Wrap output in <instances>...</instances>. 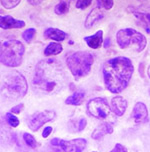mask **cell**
I'll return each mask as SVG.
<instances>
[{
	"label": "cell",
	"mask_w": 150,
	"mask_h": 152,
	"mask_svg": "<svg viewBox=\"0 0 150 152\" xmlns=\"http://www.w3.org/2000/svg\"><path fill=\"white\" fill-rule=\"evenodd\" d=\"M127 11L134 16L137 22L143 26L147 32H150V5H132L128 6Z\"/></svg>",
	"instance_id": "8"
},
{
	"label": "cell",
	"mask_w": 150,
	"mask_h": 152,
	"mask_svg": "<svg viewBox=\"0 0 150 152\" xmlns=\"http://www.w3.org/2000/svg\"><path fill=\"white\" fill-rule=\"evenodd\" d=\"M3 86L5 90L14 98H22L28 90L26 78L18 71L7 72L4 77Z\"/></svg>",
	"instance_id": "6"
},
{
	"label": "cell",
	"mask_w": 150,
	"mask_h": 152,
	"mask_svg": "<svg viewBox=\"0 0 150 152\" xmlns=\"http://www.w3.org/2000/svg\"><path fill=\"white\" fill-rule=\"evenodd\" d=\"M103 16H104V14H103L101 8L100 7L93 8V9L89 12V14L87 15L85 21H84V26H85L87 29L92 28L95 24L101 20L103 18Z\"/></svg>",
	"instance_id": "12"
},
{
	"label": "cell",
	"mask_w": 150,
	"mask_h": 152,
	"mask_svg": "<svg viewBox=\"0 0 150 152\" xmlns=\"http://www.w3.org/2000/svg\"><path fill=\"white\" fill-rule=\"evenodd\" d=\"M52 132V127L48 126V127H45L44 129H43V132H42V136L44 138H47L49 135H50V133Z\"/></svg>",
	"instance_id": "30"
},
{
	"label": "cell",
	"mask_w": 150,
	"mask_h": 152,
	"mask_svg": "<svg viewBox=\"0 0 150 152\" xmlns=\"http://www.w3.org/2000/svg\"><path fill=\"white\" fill-rule=\"evenodd\" d=\"M109 45H110V39H109V38H107V39L105 40V44H104V47H105V48H107Z\"/></svg>",
	"instance_id": "32"
},
{
	"label": "cell",
	"mask_w": 150,
	"mask_h": 152,
	"mask_svg": "<svg viewBox=\"0 0 150 152\" xmlns=\"http://www.w3.org/2000/svg\"><path fill=\"white\" fill-rule=\"evenodd\" d=\"M28 2L31 5H39L40 3H41V1H34V0H29Z\"/></svg>",
	"instance_id": "31"
},
{
	"label": "cell",
	"mask_w": 150,
	"mask_h": 152,
	"mask_svg": "<svg viewBox=\"0 0 150 152\" xmlns=\"http://www.w3.org/2000/svg\"><path fill=\"white\" fill-rule=\"evenodd\" d=\"M87 111L91 116L97 119H105L110 114V106L104 97L91 99L87 104Z\"/></svg>",
	"instance_id": "7"
},
{
	"label": "cell",
	"mask_w": 150,
	"mask_h": 152,
	"mask_svg": "<svg viewBox=\"0 0 150 152\" xmlns=\"http://www.w3.org/2000/svg\"><path fill=\"white\" fill-rule=\"evenodd\" d=\"M87 141L82 138H77L70 141L54 138L51 140V144L59 147L63 152H82L86 147Z\"/></svg>",
	"instance_id": "9"
},
{
	"label": "cell",
	"mask_w": 150,
	"mask_h": 152,
	"mask_svg": "<svg viewBox=\"0 0 150 152\" xmlns=\"http://www.w3.org/2000/svg\"><path fill=\"white\" fill-rule=\"evenodd\" d=\"M67 81L62 64L56 59L46 58L39 61L35 67L33 86L44 93H57Z\"/></svg>",
	"instance_id": "1"
},
{
	"label": "cell",
	"mask_w": 150,
	"mask_h": 152,
	"mask_svg": "<svg viewBox=\"0 0 150 152\" xmlns=\"http://www.w3.org/2000/svg\"><path fill=\"white\" fill-rule=\"evenodd\" d=\"M111 109L116 116H122L127 109V100L121 96L113 97L111 100Z\"/></svg>",
	"instance_id": "14"
},
{
	"label": "cell",
	"mask_w": 150,
	"mask_h": 152,
	"mask_svg": "<svg viewBox=\"0 0 150 152\" xmlns=\"http://www.w3.org/2000/svg\"><path fill=\"white\" fill-rule=\"evenodd\" d=\"M63 47L60 43L56 42H50L46 46L44 49V55L45 56H52V55H57L60 52H62Z\"/></svg>",
	"instance_id": "18"
},
{
	"label": "cell",
	"mask_w": 150,
	"mask_h": 152,
	"mask_svg": "<svg viewBox=\"0 0 150 152\" xmlns=\"http://www.w3.org/2000/svg\"><path fill=\"white\" fill-rule=\"evenodd\" d=\"M110 152H127V150L123 145H121L120 143H116L114 148Z\"/></svg>",
	"instance_id": "27"
},
{
	"label": "cell",
	"mask_w": 150,
	"mask_h": 152,
	"mask_svg": "<svg viewBox=\"0 0 150 152\" xmlns=\"http://www.w3.org/2000/svg\"><path fill=\"white\" fill-rule=\"evenodd\" d=\"M86 126V119L81 118L78 122V131H82Z\"/></svg>",
	"instance_id": "29"
},
{
	"label": "cell",
	"mask_w": 150,
	"mask_h": 152,
	"mask_svg": "<svg viewBox=\"0 0 150 152\" xmlns=\"http://www.w3.org/2000/svg\"><path fill=\"white\" fill-rule=\"evenodd\" d=\"M35 33H36V30H35L34 28H29L22 33V38L25 40V41L30 42L34 38Z\"/></svg>",
	"instance_id": "23"
},
{
	"label": "cell",
	"mask_w": 150,
	"mask_h": 152,
	"mask_svg": "<svg viewBox=\"0 0 150 152\" xmlns=\"http://www.w3.org/2000/svg\"><path fill=\"white\" fill-rule=\"evenodd\" d=\"M69 7H70V3L68 1H60L55 6V8H54V11L58 15H63L68 12Z\"/></svg>",
	"instance_id": "20"
},
{
	"label": "cell",
	"mask_w": 150,
	"mask_h": 152,
	"mask_svg": "<svg viewBox=\"0 0 150 152\" xmlns=\"http://www.w3.org/2000/svg\"><path fill=\"white\" fill-rule=\"evenodd\" d=\"M92 2L89 1V0H87V1H83V0H80V1H77L75 4V6L79 8V9H84V8L88 7L89 5H91Z\"/></svg>",
	"instance_id": "26"
},
{
	"label": "cell",
	"mask_w": 150,
	"mask_h": 152,
	"mask_svg": "<svg viewBox=\"0 0 150 152\" xmlns=\"http://www.w3.org/2000/svg\"><path fill=\"white\" fill-rule=\"evenodd\" d=\"M93 62L94 57L88 51H75L66 55L68 69L75 78H81L88 75Z\"/></svg>",
	"instance_id": "3"
},
{
	"label": "cell",
	"mask_w": 150,
	"mask_h": 152,
	"mask_svg": "<svg viewBox=\"0 0 150 152\" xmlns=\"http://www.w3.org/2000/svg\"><path fill=\"white\" fill-rule=\"evenodd\" d=\"M84 41L87 43V45L90 48H92V49H98L103 42V31L98 30L93 35L84 37Z\"/></svg>",
	"instance_id": "16"
},
{
	"label": "cell",
	"mask_w": 150,
	"mask_h": 152,
	"mask_svg": "<svg viewBox=\"0 0 150 152\" xmlns=\"http://www.w3.org/2000/svg\"><path fill=\"white\" fill-rule=\"evenodd\" d=\"M23 139H24L25 143L29 146V147L36 148L37 142H36V140H35V138L32 136L31 134H29V133H24V134H23Z\"/></svg>",
	"instance_id": "21"
},
{
	"label": "cell",
	"mask_w": 150,
	"mask_h": 152,
	"mask_svg": "<svg viewBox=\"0 0 150 152\" xmlns=\"http://www.w3.org/2000/svg\"><path fill=\"white\" fill-rule=\"evenodd\" d=\"M25 47L19 40L12 39L2 42L0 50L1 63L7 67H17L21 64Z\"/></svg>",
	"instance_id": "4"
},
{
	"label": "cell",
	"mask_w": 150,
	"mask_h": 152,
	"mask_svg": "<svg viewBox=\"0 0 150 152\" xmlns=\"http://www.w3.org/2000/svg\"><path fill=\"white\" fill-rule=\"evenodd\" d=\"M6 117V120H7V123L9 124L10 126L12 127H17L19 125V119L16 117V116L13 115L12 113H6L5 115Z\"/></svg>",
	"instance_id": "22"
},
{
	"label": "cell",
	"mask_w": 150,
	"mask_h": 152,
	"mask_svg": "<svg viewBox=\"0 0 150 152\" xmlns=\"http://www.w3.org/2000/svg\"><path fill=\"white\" fill-rule=\"evenodd\" d=\"M147 73H148V76H149V78H150V66L148 67V69H147Z\"/></svg>",
	"instance_id": "33"
},
{
	"label": "cell",
	"mask_w": 150,
	"mask_h": 152,
	"mask_svg": "<svg viewBox=\"0 0 150 152\" xmlns=\"http://www.w3.org/2000/svg\"><path fill=\"white\" fill-rule=\"evenodd\" d=\"M113 132V125L110 122H104L99 125L92 133V138L95 140H100L106 134H111Z\"/></svg>",
	"instance_id": "15"
},
{
	"label": "cell",
	"mask_w": 150,
	"mask_h": 152,
	"mask_svg": "<svg viewBox=\"0 0 150 152\" xmlns=\"http://www.w3.org/2000/svg\"><path fill=\"white\" fill-rule=\"evenodd\" d=\"M84 100V93L82 91H76L72 95H70L69 97H67V99L65 100V103L68 105H80L82 104Z\"/></svg>",
	"instance_id": "19"
},
{
	"label": "cell",
	"mask_w": 150,
	"mask_h": 152,
	"mask_svg": "<svg viewBox=\"0 0 150 152\" xmlns=\"http://www.w3.org/2000/svg\"><path fill=\"white\" fill-rule=\"evenodd\" d=\"M55 118V112L51 110H45L41 112H37L30 116L28 118V126L32 131H37L40 127H42L45 123L52 121Z\"/></svg>",
	"instance_id": "10"
},
{
	"label": "cell",
	"mask_w": 150,
	"mask_h": 152,
	"mask_svg": "<svg viewBox=\"0 0 150 152\" xmlns=\"http://www.w3.org/2000/svg\"><path fill=\"white\" fill-rule=\"evenodd\" d=\"M23 108H24V105L22 104V103H21V104H18V105H16V106L12 107L11 112L15 113V114H19V113L21 112V111L23 110Z\"/></svg>",
	"instance_id": "28"
},
{
	"label": "cell",
	"mask_w": 150,
	"mask_h": 152,
	"mask_svg": "<svg viewBox=\"0 0 150 152\" xmlns=\"http://www.w3.org/2000/svg\"><path fill=\"white\" fill-rule=\"evenodd\" d=\"M44 37L47 39H52L55 41H63L64 39H66L67 34L64 31L60 30L57 28H47L44 31Z\"/></svg>",
	"instance_id": "17"
},
{
	"label": "cell",
	"mask_w": 150,
	"mask_h": 152,
	"mask_svg": "<svg viewBox=\"0 0 150 152\" xmlns=\"http://www.w3.org/2000/svg\"><path fill=\"white\" fill-rule=\"evenodd\" d=\"M116 40L120 48H134L137 52L143 51L147 44L146 37L133 28L120 29L116 34Z\"/></svg>",
	"instance_id": "5"
},
{
	"label": "cell",
	"mask_w": 150,
	"mask_h": 152,
	"mask_svg": "<svg viewBox=\"0 0 150 152\" xmlns=\"http://www.w3.org/2000/svg\"><path fill=\"white\" fill-rule=\"evenodd\" d=\"M19 3H20L19 0H12V1H10V0H2L1 1V5L5 9H12L15 6H17Z\"/></svg>",
	"instance_id": "24"
},
{
	"label": "cell",
	"mask_w": 150,
	"mask_h": 152,
	"mask_svg": "<svg viewBox=\"0 0 150 152\" xmlns=\"http://www.w3.org/2000/svg\"><path fill=\"white\" fill-rule=\"evenodd\" d=\"M97 4L100 8L109 10L113 6V1H111V0H100V1H97Z\"/></svg>",
	"instance_id": "25"
},
{
	"label": "cell",
	"mask_w": 150,
	"mask_h": 152,
	"mask_svg": "<svg viewBox=\"0 0 150 152\" xmlns=\"http://www.w3.org/2000/svg\"><path fill=\"white\" fill-rule=\"evenodd\" d=\"M134 67L127 57L119 56L109 59L103 65V78L107 90L112 93H120L128 86Z\"/></svg>",
	"instance_id": "2"
},
{
	"label": "cell",
	"mask_w": 150,
	"mask_h": 152,
	"mask_svg": "<svg viewBox=\"0 0 150 152\" xmlns=\"http://www.w3.org/2000/svg\"><path fill=\"white\" fill-rule=\"evenodd\" d=\"M131 117L137 124L143 123L148 119V110H147L146 105L143 102L136 103L134 108H133Z\"/></svg>",
	"instance_id": "11"
},
{
	"label": "cell",
	"mask_w": 150,
	"mask_h": 152,
	"mask_svg": "<svg viewBox=\"0 0 150 152\" xmlns=\"http://www.w3.org/2000/svg\"><path fill=\"white\" fill-rule=\"evenodd\" d=\"M0 26L3 29H11V28H22L25 26V22L22 20L14 19L10 15H2L0 17Z\"/></svg>",
	"instance_id": "13"
}]
</instances>
